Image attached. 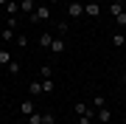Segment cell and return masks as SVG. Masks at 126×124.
<instances>
[{
  "label": "cell",
  "instance_id": "7c38bea8",
  "mask_svg": "<svg viewBox=\"0 0 126 124\" xmlns=\"http://www.w3.org/2000/svg\"><path fill=\"white\" fill-rule=\"evenodd\" d=\"M42 90H45V93H53L56 90V82H53V79H42Z\"/></svg>",
  "mask_w": 126,
  "mask_h": 124
},
{
  "label": "cell",
  "instance_id": "7402d4cb",
  "mask_svg": "<svg viewBox=\"0 0 126 124\" xmlns=\"http://www.w3.org/2000/svg\"><path fill=\"white\" fill-rule=\"evenodd\" d=\"M42 124H53V113H42Z\"/></svg>",
  "mask_w": 126,
  "mask_h": 124
},
{
  "label": "cell",
  "instance_id": "ac0fdd59",
  "mask_svg": "<svg viewBox=\"0 0 126 124\" xmlns=\"http://www.w3.org/2000/svg\"><path fill=\"white\" fill-rule=\"evenodd\" d=\"M115 23H118V28H126V11L118 14V17H115Z\"/></svg>",
  "mask_w": 126,
  "mask_h": 124
},
{
  "label": "cell",
  "instance_id": "83f0119b",
  "mask_svg": "<svg viewBox=\"0 0 126 124\" xmlns=\"http://www.w3.org/2000/svg\"><path fill=\"white\" fill-rule=\"evenodd\" d=\"M70 3H76V0H70Z\"/></svg>",
  "mask_w": 126,
  "mask_h": 124
},
{
  "label": "cell",
  "instance_id": "30bf717a",
  "mask_svg": "<svg viewBox=\"0 0 126 124\" xmlns=\"http://www.w3.org/2000/svg\"><path fill=\"white\" fill-rule=\"evenodd\" d=\"M3 9H6V11H9V14H11V17H17V14H20V3H14V0H9V3H6V6H3Z\"/></svg>",
  "mask_w": 126,
  "mask_h": 124
},
{
  "label": "cell",
  "instance_id": "2e32d148",
  "mask_svg": "<svg viewBox=\"0 0 126 124\" xmlns=\"http://www.w3.org/2000/svg\"><path fill=\"white\" fill-rule=\"evenodd\" d=\"M0 40H6V42L14 40V28H3V31H0Z\"/></svg>",
  "mask_w": 126,
  "mask_h": 124
},
{
  "label": "cell",
  "instance_id": "e0dca14e",
  "mask_svg": "<svg viewBox=\"0 0 126 124\" xmlns=\"http://www.w3.org/2000/svg\"><path fill=\"white\" fill-rule=\"evenodd\" d=\"M28 124H42V113H39V110L31 113V116H28Z\"/></svg>",
  "mask_w": 126,
  "mask_h": 124
},
{
  "label": "cell",
  "instance_id": "7a4b0ae2",
  "mask_svg": "<svg viewBox=\"0 0 126 124\" xmlns=\"http://www.w3.org/2000/svg\"><path fill=\"white\" fill-rule=\"evenodd\" d=\"M73 110H76V116H90V119H95V110H93L90 104H84V101H79Z\"/></svg>",
  "mask_w": 126,
  "mask_h": 124
},
{
  "label": "cell",
  "instance_id": "603a6c76",
  "mask_svg": "<svg viewBox=\"0 0 126 124\" xmlns=\"http://www.w3.org/2000/svg\"><path fill=\"white\" fill-rule=\"evenodd\" d=\"M17 25H20V20L17 17H9V25H6V28H14V31H17Z\"/></svg>",
  "mask_w": 126,
  "mask_h": 124
},
{
  "label": "cell",
  "instance_id": "d4e9b609",
  "mask_svg": "<svg viewBox=\"0 0 126 124\" xmlns=\"http://www.w3.org/2000/svg\"><path fill=\"white\" fill-rule=\"evenodd\" d=\"M79 124H93V119L90 116H79Z\"/></svg>",
  "mask_w": 126,
  "mask_h": 124
},
{
  "label": "cell",
  "instance_id": "3957f363",
  "mask_svg": "<svg viewBox=\"0 0 126 124\" xmlns=\"http://www.w3.org/2000/svg\"><path fill=\"white\" fill-rule=\"evenodd\" d=\"M20 113H23L25 119H28V116H31V113H36V104H34V99H25L23 104H20Z\"/></svg>",
  "mask_w": 126,
  "mask_h": 124
},
{
  "label": "cell",
  "instance_id": "484cf974",
  "mask_svg": "<svg viewBox=\"0 0 126 124\" xmlns=\"http://www.w3.org/2000/svg\"><path fill=\"white\" fill-rule=\"evenodd\" d=\"M56 3H59V0H48V6H50V9H53V6H56Z\"/></svg>",
  "mask_w": 126,
  "mask_h": 124
},
{
  "label": "cell",
  "instance_id": "9a60e30c",
  "mask_svg": "<svg viewBox=\"0 0 126 124\" xmlns=\"http://www.w3.org/2000/svg\"><path fill=\"white\" fill-rule=\"evenodd\" d=\"M36 42H39L42 48H50V42H53V37H50V34H39V40H36Z\"/></svg>",
  "mask_w": 126,
  "mask_h": 124
},
{
  "label": "cell",
  "instance_id": "4fadbf2b",
  "mask_svg": "<svg viewBox=\"0 0 126 124\" xmlns=\"http://www.w3.org/2000/svg\"><path fill=\"white\" fill-rule=\"evenodd\" d=\"M6 71H9L11 76H17V74H20V62H17V59H11L9 65H6Z\"/></svg>",
  "mask_w": 126,
  "mask_h": 124
},
{
  "label": "cell",
  "instance_id": "52a82bcc",
  "mask_svg": "<svg viewBox=\"0 0 126 124\" xmlns=\"http://www.w3.org/2000/svg\"><path fill=\"white\" fill-rule=\"evenodd\" d=\"M95 119H98L101 124H109V121H112V113H109L107 107H98V113H95Z\"/></svg>",
  "mask_w": 126,
  "mask_h": 124
},
{
  "label": "cell",
  "instance_id": "5b68a950",
  "mask_svg": "<svg viewBox=\"0 0 126 124\" xmlns=\"http://www.w3.org/2000/svg\"><path fill=\"white\" fill-rule=\"evenodd\" d=\"M98 14H101V6L98 3H87L84 6V17H98Z\"/></svg>",
  "mask_w": 126,
  "mask_h": 124
},
{
  "label": "cell",
  "instance_id": "6da1fadb",
  "mask_svg": "<svg viewBox=\"0 0 126 124\" xmlns=\"http://www.w3.org/2000/svg\"><path fill=\"white\" fill-rule=\"evenodd\" d=\"M45 20H50V6H36V11L31 14V23H45Z\"/></svg>",
  "mask_w": 126,
  "mask_h": 124
},
{
  "label": "cell",
  "instance_id": "277c9868",
  "mask_svg": "<svg viewBox=\"0 0 126 124\" xmlns=\"http://www.w3.org/2000/svg\"><path fill=\"white\" fill-rule=\"evenodd\" d=\"M67 14H70V17H84V6L76 0V3H70V6H67Z\"/></svg>",
  "mask_w": 126,
  "mask_h": 124
},
{
  "label": "cell",
  "instance_id": "5bb4252c",
  "mask_svg": "<svg viewBox=\"0 0 126 124\" xmlns=\"http://www.w3.org/2000/svg\"><path fill=\"white\" fill-rule=\"evenodd\" d=\"M121 11H123V3H121V0H115V3L109 6V14H112V17H118Z\"/></svg>",
  "mask_w": 126,
  "mask_h": 124
},
{
  "label": "cell",
  "instance_id": "8992f818",
  "mask_svg": "<svg viewBox=\"0 0 126 124\" xmlns=\"http://www.w3.org/2000/svg\"><path fill=\"white\" fill-rule=\"evenodd\" d=\"M42 93H45V90H42V82H31V85H28V96H31V99L42 96Z\"/></svg>",
  "mask_w": 126,
  "mask_h": 124
},
{
  "label": "cell",
  "instance_id": "9c48e42d",
  "mask_svg": "<svg viewBox=\"0 0 126 124\" xmlns=\"http://www.w3.org/2000/svg\"><path fill=\"white\" fill-rule=\"evenodd\" d=\"M20 11L23 14H34V0H20Z\"/></svg>",
  "mask_w": 126,
  "mask_h": 124
},
{
  "label": "cell",
  "instance_id": "44dd1931",
  "mask_svg": "<svg viewBox=\"0 0 126 124\" xmlns=\"http://www.w3.org/2000/svg\"><path fill=\"white\" fill-rule=\"evenodd\" d=\"M93 104H95V107H107V104H104V96H101V93H95V99H93Z\"/></svg>",
  "mask_w": 126,
  "mask_h": 124
},
{
  "label": "cell",
  "instance_id": "d6986e66",
  "mask_svg": "<svg viewBox=\"0 0 126 124\" xmlns=\"http://www.w3.org/2000/svg\"><path fill=\"white\" fill-rule=\"evenodd\" d=\"M11 62V54L9 51H0V65H9Z\"/></svg>",
  "mask_w": 126,
  "mask_h": 124
},
{
  "label": "cell",
  "instance_id": "4316f807",
  "mask_svg": "<svg viewBox=\"0 0 126 124\" xmlns=\"http://www.w3.org/2000/svg\"><path fill=\"white\" fill-rule=\"evenodd\" d=\"M123 82H126V74H123Z\"/></svg>",
  "mask_w": 126,
  "mask_h": 124
},
{
  "label": "cell",
  "instance_id": "ffe728a7",
  "mask_svg": "<svg viewBox=\"0 0 126 124\" xmlns=\"http://www.w3.org/2000/svg\"><path fill=\"white\" fill-rule=\"evenodd\" d=\"M39 74H42V79H50V74H53V68H50V65H42V71H39Z\"/></svg>",
  "mask_w": 126,
  "mask_h": 124
},
{
  "label": "cell",
  "instance_id": "ba28073f",
  "mask_svg": "<svg viewBox=\"0 0 126 124\" xmlns=\"http://www.w3.org/2000/svg\"><path fill=\"white\" fill-rule=\"evenodd\" d=\"M112 45H115V48H123V45H126L123 31H115V34H112Z\"/></svg>",
  "mask_w": 126,
  "mask_h": 124
},
{
  "label": "cell",
  "instance_id": "8fae6325",
  "mask_svg": "<svg viewBox=\"0 0 126 124\" xmlns=\"http://www.w3.org/2000/svg\"><path fill=\"white\" fill-rule=\"evenodd\" d=\"M64 48H67V45H64V40H53V42H50V51H53V54H62Z\"/></svg>",
  "mask_w": 126,
  "mask_h": 124
},
{
  "label": "cell",
  "instance_id": "cb8c5ba5",
  "mask_svg": "<svg viewBox=\"0 0 126 124\" xmlns=\"http://www.w3.org/2000/svg\"><path fill=\"white\" fill-rule=\"evenodd\" d=\"M17 45H20V48H25V45H28V37H23V34H20V37H17Z\"/></svg>",
  "mask_w": 126,
  "mask_h": 124
},
{
  "label": "cell",
  "instance_id": "f1b7e54d",
  "mask_svg": "<svg viewBox=\"0 0 126 124\" xmlns=\"http://www.w3.org/2000/svg\"><path fill=\"white\" fill-rule=\"evenodd\" d=\"M121 3H126V0H121Z\"/></svg>",
  "mask_w": 126,
  "mask_h": 124
}]
</instances>
